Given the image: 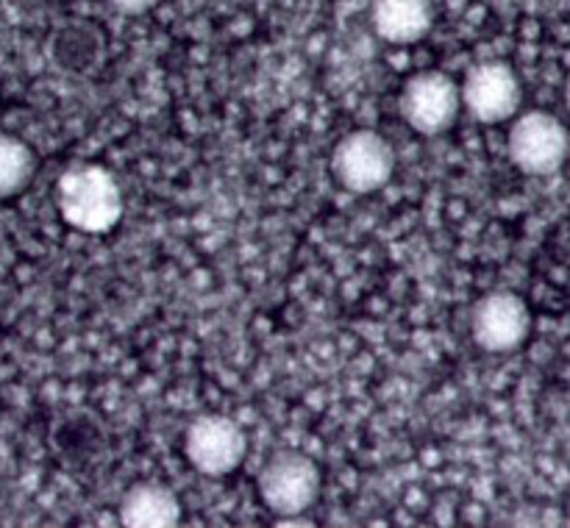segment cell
<instances>
[{
    "instance_id": "cell-8",
    "label": "cell",
    "mask_w": 570,
    "mask_h": 528,
    "mask_svg": "<svg viewBox=\"0 0 570 528\" xmlns=\"http://www.w3.org/2000/svg\"><path fill=\"white\" fill-rule=\"evenodd\" d=\"M529 331H532V311L527 300L507 289L484 295L471 315L473 339L488 353H512L527 342Z\"/></svg>"
},
{
    "instance_id": "cell-7",
    "label": "cell",
    "mask_w": 570,
    "mask_h": 528,
    "mask_svg": "<svg viewBox=\"0 0 570 528\" xmlns=\"http://www.w3.org/2000/svg\"><path fill=\"white\" fill-rule=\"evenodd\" d=\"M462 109L482 126H499L518 114L523 100L521 78L507 61H482L471 67L460 87Z\"/></svg>"
},
{
    "instance_id": "cell-2",
    "label": "cell",
    "mask_w": 570,
    "mask_h": 528,
    "mask_svg": "<svg viewBox=\"0 0 570 528\" xmlns=\"http://www.w3.org/2000/svg\"><path fill=\"white\" fill-rule=\"evenodd\" d=\"M259 498L273 515L295 517L312 509L321 495V470L301 450H278L259 472Z\"/></svg>"
},
{
    "instance_id": "cell-3",
    "label": "cell",
    "mask_w": 570,
    "mask_h": 528,
    "mask_svg": "<svg viewBox=\"0 0 570 528\" xmlns=\"http://www.w3.org/2000/svg\"><path fill=\"white\" fill-rule=\"evenodd\" d=\"M332 172L343 189L354 195H371L387 187L395 172V150L382 133L351 131L332 153Z\"/></svg>"
},
{
    "instance_id": "cell-5",
    "label": "cell",
    "mask_w": 570,
    "mask_h": 528,
    "mask_svg": "<svg viewBox=\"0 0 570 528\" xmlns=\"http://www.w3.org/2000/svg\"><path fill=\"white\" fill-rule=\"evenodd\" d=\"M570 137L560 117L549 111H527L510 128L507 150L512 165L527 176H551L568 159Z\"/></svg>"
},
{
    "instance_id": "cell-13",
    "label": "cell",
    "mask_w": 570,
    "mask_h": 528,
    "mask_svg": "<svg viewBox=\"0 0 570 528\" xmlns=\"http://www.w3.org/2000/svg\"><path fill=\"white\" fill-rule=\"evenodd\" d=\"M566 106H568V111H570V76H568V81H566Z\"/></svg>"
},
{
    "instance_id": "cell-4",
    "label": "cell",
    "mask_w": 570,
    "mask_h": 528,
    "mask_svg": "<svg viewBox=\"0 0 570 528\" xmlns=\"http://www.w3.org/2000/svg\"><path fill=\"white\" fill-rule=\"evenodd\" d=\"M401 117L412 131L423 137H440L451 131L462 111L460 83L440 70L412 76L401 89Z\"/></svg>"
},
{
    "instance_id": "cell-6",
    "label": "cell",
    "mask_w": 570,
    "mask_h": 528,
    "mask_svg": "<svg viewBox=\"0 0 570 528\" xmlns=\"http://www.w3.org/2000/svg\"><path fill=\"white\" fill-rule=\"evenodd\" d=\"M248 454V437L243 426L226 415H204L189 422L184 434V456L204 476H228L243 465Z\"/></svg>"
},
{
    "instance_id": "cell-11",
    "label": "cell",
    "mask_w": 570,
    "mask_h": 528,
    "mask_svg": "<svg viewBox=\"0 0 570 528\" xmlns=\"http://www.w3.org/2000/svg\"><path fill=\"white\" fill-rule=\"evenodd\" d=\"M37 172L33 150L22 139L0 133V200L14 198L31 183Z\"/></svg>"
},
{
    "instance_id": "cell-12",
    "label": "cell",
    "mask_w": 570,
    "mask_h": 528,
    "mask_svg": "<svg viewBox=\"0 0 570 528\" xmlns=\"http://www.w3.org/2000/svg\"><path fill=\"white\" fill-rule=\"evenodd\" d=\"M111 6H115L117 11H122V14H145V11L154 9L159 0H109Z\"/></svg>"
},
{
    "instance_id": "cell-9",
    "label": "cell",
    "mask_w": 570,
    "mask_h": 528,
    "mask_svg": "<svg viewBox=\"0 0 570 528\" xmlns=\"http://www.w3.org/2000/svg\"><path fill=\"white\" fill-rule=\"evenodd\" d=\"M373 31L390 44H415L432 31V0H373Z\"/></svg>"
},
{
    "instance_id": "cell-1",
    "label": "cell",
    "mask_w": 570,
    "mask_h": 528,
    "mask_svg": "<svg viewBox=\"0 0 570 528\" xmlns=\"http://www.w3.org/2000/svg\"><path fill=\"white\" fill-rule=\"evenodd\" d=\"M56 206L67 226L83 233L111 231L122 217L120 187L98 165L70 167L56 183Z\"/></svg>"
},
{
    "instance_id": "cell-10",
    "label": "cell",
    "mask_w": 570,
    "mask_h": 528,
    "mask_svg": "<svg viewBox=\"0 0 570 528\" xmlns=\"http://www.w3.org/2000/svg\"><path fill=\"white\" fill-rule=\"evenodd\" d=\"M120 522L131 528H170L181 522V504L170 487L156 481L134 484L120 500Z\"/></svg>"
}]
</instances>
